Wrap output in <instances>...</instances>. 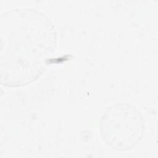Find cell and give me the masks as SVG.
I'll return each instance as SVG.
<instances>
[{"mask_svg": "<svg viewBox=\"0 0 158 158\" xmlns=\"http://www.w3.org/2000/svg\"><path fill=\"white\" fill-rule=\"evenodd\" d=\"M101 136L110 148L119 151L135 148L144 130L143 117L133 105L116 102L106 107L99 122Z\"/></svg>", "mask_w": 158, "mask_h": 158, "instance_id": "7a4b0ae2", "label": "cell"}, {"mask_svg": "<svg viewBox=\"0 0 158 158\" xmlns=\"http://www.w3.org/2000/svg\"><path fill=\"white\" fill-rule=\"evenodd\" d=\"M57 47V34L49 18L31 7H18L0 16L1 84L26 85L46 68Z\"/></svg>", "mask_w": 158, "mask_h": 158, "instance_id": "6da1fadb", "label": "cell"}]
</instances>
